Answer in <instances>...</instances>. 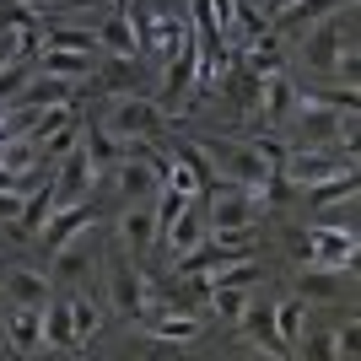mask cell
<instances>
[{"mask_svg": "<svg viewBox=\"0 0 361 361\" xmlns=\"http://www.w3.org/2000/svg\"><path fill=\"white\" fill-rule=\"evenodd\" d=\"M22 200H27V195H11V189H0V221H16Z\"/></svg>", "mask_w": 361, "mask_h": 361, "instance_id": "cell-29", "label": "cell"}, {"mask_svg": "<svg viewBox=\"0 0 361 361\" xmlns=\"http://www.w3.org/2000/svg\"><path fill=\"white\" fill-rule=\"evenodd\" d=\"M0 297H11L16 307H44L54 297V281L44 270H32V264H6L0 270Z\"/></svg>", "mask_w": 361, "mask_h": 361, "instance_id": "cell-11", "label": "cell"}, {"mask_svg": "<svg viewBox=\"0 0 361 361\" xmlns=\"http://www.w3.org/2000/svg\"><path fill=\"white\" fill-rule=\"evenodd\" d=\"M108 297L119 302V313L140 318L151 307V286H146V275L135 270V259L124 254V248H114L108 254Z\"/></svg>", "mask_w": 361, "mask_h": 361, "instance_id": "cell-5", "label": "cell"}, {"mask_svg": "<svg viewBox=\"0 0 361 361\" xmlns=\"http://www.w3.org/2000/svg\"><path fill=\"white\" fill-rule=\"evenodd\" d=\"M205 302H211V313L221 318V324H238V318L248 313V302H254V286H211Z\"/></svg>", "mask_w": 361, "mask_h": 361, "instance_id": "cell-22", "label": "cell"}, {"mask_svg": "<svg viewBox=\"0 0 361 361\" xmlns=\"http://www.w3.org/2000/svg\"><path fill=\"white\" fill-rule=\"evenodd\" d=\"M157 189H162L157 151H135V157L114 162V195H119L124 205H135V200H157Z\"/></svg>", "mask_w": 361, "mask_h": 361, "instance_id": "cell-7", "label": "cell"}, {"mask_svg": "<svg viewBox=\"0 0 361 361\" xmlns=\"http://www.w3.org/2000/svg\"><path fill=\"white\" fill-rule=\"evenodd\" d=\"M49 216H54V183H38V189H32V195L27 200H22V211H16V232H22V238H38V232H44V221H49Z\"/></svg>", "mask_w": 361, "mask_h": 361, "instance_id": "cell-18", "label": "cell"}, {"mask_svg": "<svg viewBox=\"0 0 361 361\" xmlns=\"http://www.w3.org/2000/svg\"><path fill=\"white\" fill-rule=\"evenodd\" d=\"M92 270H97V243H92L87 232H75L60 248H49V281L60 291H81L92 281Z\"/></svg>", "mask_w": 361, "mask_h": 361, "instance_id": "cell-4", "label": "cell"}, {"mask_svg": "<svg viewBox=\"0 0 361 361\" xmlns=\"http://www.w3.org/2000/svg\"><path fill=\"white\" fill-rule=\"evenodd\" d=\"M291 103H297V81H286V71H275L259 81V124H270V130H286L291 119Z\"/></svg>", "mask_w": 361, "mask_h": 361, "instance_id": "cell-13", "label": "cell"}, {"mask_svg": "<svg viewBox=\"0 0 361 361\" xmlns=\"http://www.w3.org/2000/svg\"><path fill=\"white\" fill-rule=\"evenodd\" d=\"M275 173H286L291 183L313 189V183L334 178V173H356V162H350V157H340V151H329V146H286Z\"/></svg>", "mask_w": 361, "mask_h": 361, "instance_id": "cell-3", "label": "cell"}, {"mask_svg": "<svg viewBox=\"0 0 361 361\" xmlns=\"http://www.w3.org/2000/svg\"><path fill=\"white\" fill-rule=\"evenodd\" d=\"M297 6H302V0H259V11H264V16H291Z\"/></svg>", "mask_w": 361, "mask_h": 361, "instance_id": "cell-30", "label": "cell"}, {"mask_svg": "<svg viewBox=\"0 0 361 361\" xmlns=\"http://www.w3.org/2000/svg\"><path fill=\"white\" fill-rule=\"evenodd\" d=\"M140 81H146V71H140V54H114V65L103 71V87L119 97V92H135Z\"/></svg>", "mask_w": 361, "mask_h": 361, "instance_id": "cell-25", "label": "cell"}, {"mask_svg": "<svg viewBox=\"0 0 361 361\" xmlns=\"http://www.w3.org/2000/svg\"><path fill=\"white\" fill-rule=\"evenodd\" d=\"M119 248L130 259H146L151 248H157V205H151V200L124 205V216H119Z\"/></svg>", "mask_w": 361, "mask_h": 361, "instance_id": "cell-10", "label": "cell"}, {"mask_svg": "<svg viewBox=\"0 0 361 361\" xmlns=\"http://www.w3.org/2000/svg\"><path fill=\"white\" fill-rule=\"evenodd\" d=\"M345 54H356V6H350V0H345V22H340V16L318 22V32L302 44V65H307V71H334Z\"/></svg>", "mask_w": 361, "mask_h": 361, "instance_id": "cell-2", "label": "cell"}, {"mask_svg": "<svg viewBox=\"0 0 361 361\" xmlns=\"http://www.w3.org/2000/svg\"><path fill=\"white\" fill-rule=\"evenodd\" d=\"M195 71H200V60H195V44H183L173 60L162 65V81H157V103H167V108H178L183 97H189V87H195Z\"/></svg>", "mask_w": 361, "mask_h": 361, "instance_id": "cell-15", "label": "cell"}, {"mask_svg": "<svg viewBox=\"0 0 361 361\" xmlns=\"http://www.w3.org/2000/svg\"><path fill=\"white\" fill-rule=\"evenodd\" d=\"M302 334H307V307H302V297L275 302V340H281L291 356L302 350Z\"/></svg>", "mask_w": 361, "mask_h": 361, "instance_id": "cell-20", "label": "cell"}, {"mask_svg": "<svg viewBox=\"0 0 361 361\" xmlns=\"http://www.w3.org/2000/svg\"><path fill=\"white\" fill-rule=\"evenodd\" d=\"M71 329H75V345H87L92 334L103 329V307H97L87 291H71Z\"/></svg>", "mask_w": 361, "mask_h": 361, "instance_id": "cell-24", "label": "cell"}, {"mask_svg": "<svg viewBox=\"0 0 361 361\" xmlns=\"http://www.w3.org/2000/svg\"><path fill=\"white\" fill-rule=\"evenodd\" d=\"M92 226H97V211H92L87 200H75V205H60V211L49 216L38 238H44V248H60L65 238H75V232H92Z\"/></svg>", "mask_w": 361, "mask_h": 361, "instance_id": "cell-16", "label": "cell"}, {"mask_svg": "<svg viewBox=\"0 0 361 361\" xmlns=\"http://www.w3.org/2000/svg\"><path fill=\"white\" fill-rule=\"evenodd\" d=\"M75 146H81V124H75V119H65L60 130H49V135L38 140V167H54V162L65 157V151H75Z\"/></svg>", "mask_w": 361, "mask_h": 361, "instance_id": "cell-23", "label": "cell"}, {"mask_svg": "<svg viewBox=\"0 0 361 361\" xmlns=\"http://www.w3.org/2000/svg\"><path fill=\"white\" fill-rule=\"evenodd\" d=\"M108 6H119V11H130V6H135V0H108Z\"/></svg>", "mask_w": 361, "mask_h": 361, "instance_id": "cell-31", "label": "cell"}, {"mask_svg": "<svg viewBox=\"0 0 361 361\" xmlns=\"http://www.w3.org/2000/svg\"><path fill=\"white\" fill-rule=\"evenodd\" d=\"M97 65H103V54H81V49H38L32 54V71L38 75H60V81H87V75H97Z\"/></svg>", "mask_w": 361, "mask_h": 361, "instance_id": "cell-12", "label": "cell"}, {"mask_svg": "<svg viewBox=\"0 0 361 361\" xmlns=\"http://www.w3.org/2000/svg\"><path fill=\"white\" fill-rule=\"evenodd\" d=\"M302 264H324V270H356V232H340V226L318 221L313 232H307V254H302Z\"/></svg>", "mask_w": 361, "mask_h": 361, "instance_id": "cell-6", "label": "cell"}, {"mask_svg": "<svg viewBox=\"0 0 361 361\" xmlns=\"http://www.w3.org/2000/svg\"><path fill=\"white\" fill-rule=\"evenodd\" d=\"M334 200H356V173H334V178L313 183V205L318 211H329Z\"/></svg>", "mask_w": 361, "mask_h": 361, "instance_id": "cell-26", "label": "cell"}, {"mask_svg": "<svg viewBox=\"0 0 361 361\" xmlns=\"http://www.w3.org/2000/svg\"><path fill=\"white\" fill-rule=\"evenodd\" d=\"M259 211H264V200H259V195H248V189H238V183H221V189H211L205 232H216V226H254Z\"/></svg>", "mask_w": 361, "mask_h": 361, "instance_id": "cell-9", "label": "cell"}, {"mask_svg": "<svg viewBox=\"0 0 361 361\" xmlns=\"http://www.w3.org/2000/svg\"><path fill=\"white\" fill-rule=\"evenodd\" d=\"M238 324L254 334V350H264V356H291V350L275 340V307H254V302H248V313H243Z\"/></svg>", "mask_w": 361, "mask_h": 361, "instance_id": "cell-21", "label": "cell"}, {"mask_svg": "<svg viewBox=\"0 0 361 361\" xmlns=\"http://www.w3.org/2000/svg\"><path fill=\"white\" fill-rule=\"evenodd\" d=\"M108 130V135H119V140H157L162 135V103L157 97H140V92H119L114 103L103 108V119H97Z\"/></svg>", "mask_w": 361, "mask_h": 361, "instance_id": "cell-1", "label": "cell"}, {"mask_svg": "<svg viewBox=\"0 0 361 361\" xmlns=\"http://www.w3.org/2000/svg\"><path fill=\"white\" fill-rule=\"evenodd\" d=\"M54 205H75V200H87L92 189H97V162L87 157V146L65 151L60 162H54Z\"/></svg>", "mask_w": 361, "mask_h": 361, "instance_id": "cell-8", "label": "cell"}, {"mask_svg": "<svg viewBox=\"0 0 361 361\" xmlns=\"http://www.w3.org/2000/svg\"><path fill=\"white\" fill-rule=\"evenodd\" d=\"M6 340H11L16 356H38V350H44V307H16V302H11Z\"/></svg>", "mask_w": 361, "mask_h": 361, "instance_id": "cell-17", "label": "cell"}, {"mask_svg": "<svg viewBox=\"0 0 361 361\" xmlns=\"http://www.w3.org/2000/svg\"><path fill=\"white\" fill-rule=\"evenodd\" d=\"M195 334H200V318L195 313H162V318H157V340L183 345V340H195Z\"/></svg>", "mask_w": 361, "mask_h": 361, "instance_id": "cell-28", "label": "cell"}, {"mask_svg": "<svg viewBox=\"0 0 361 361\" xmlns=\"http://www.w3.org/2000/svg\"><path fill=\"white\" fill-rule=\"evenodd\" d=\"M334 291H340V270H307V275H297V297H318V302H329Z\"/></svg>", "mask_w": 361, "mask_h": 361, "instance_id": "cell-27", "label": "cell"}, {"mask_svg": "<svg viewBox=\"0 0 361 361\" xmlns=\"http://www.w3.org/2000/svg\"><path fill=\"white\" fill-rule=\"evenodd\" d=\"M92 38H97L103 54H140V32H135V22H130V11H119V6H108V11L92 22Z\"/></svg>", "mask_w": 361, "mask_h": 361, "instance_id": "cell-14", "label": "cell"}, {"mask_svg": "<svg viewBox=\"0 0 361 361\" xmlns=\"http://www.w3.org/2000/svg\"><path fill=\"white\" fill-rule=\"evenodd\" d=\"M44 345L81 350V345H75V329H71V297H49L44 302Z\"/></svg>", "mask_w": 361, "mask_h": 361, "instance_id": "cell-19", "label": "cell"}]
</instances>
